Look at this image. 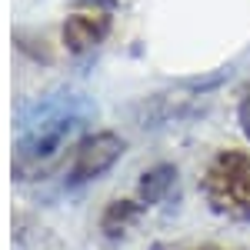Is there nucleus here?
Segmentation results:
<instances>
[{"label": "nucleus", "instance_id": "4", "mask_svg": "<svg viewBox=\"0 0 250 250\" xmlns=\"http://www.w3.org/2000/svg\"><path fill=\"white\" fill-rule=\"evenodd\" d=\"M240 127H244V134H247V140H250V94L240 100Z\"/></svg>", "mask_w": 250, "mask_h": 250}, {"label": "nucleus", "instance_id": "1", "mask_svg": "<svg viewBox=\"0 0 250 250\" xmlns=\"http://www.w3.org/2000/svg\"><path fill=\"white\" fill-rule=\"evenodd\" d=\"M204 197L220 217L250 220V154L220 150L204 173Z\"/></svg>", "mask_w": 250, "mask_h": 250}, {"label": "nucleus", "instance_id": "3", "mask_svg": "<svg viewBox=\"0 0 250 250\" xmlns=\"http://www.w3.org/2000/svg\"><path fill=\"white\" fill-rule=\"evenodd\" d=\"M104 30H107V20H104V17L77 14V17L67 20V27H63V40L70 43V50H87V47H94L97 40L104 37Z\"/></svg>", "mask_w": 250, "mask_h": 250}, {"label": "nucleus", "instance_id": "5", "mask_svg": "<svg viewBox=\"0 0 250 250\" xmlns=\"http://www.w3.org/2000/svg\"><path fill=\"white\" fill-rule=\"evenodd\" d=\"M193 250H224V247H193Z\"/></svg>", "mask_w": 250, "mask_h": 250}, {"label": "nucleus", "instance_id": "2", "mask_svg": "<svg viewBox=\"0 0 250 250\" xmlns=\"http://www.w3.org/2000/svg\"><path fill=\"white\" fill-rule=\"evenodd\" d=\"M124 154V140L114 134H94L74 150V180H90L104 173L117 157Z\"/></svg>", "mask_w": 250, "mask_h": 250}]
</instances>
